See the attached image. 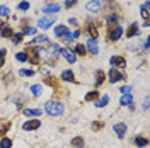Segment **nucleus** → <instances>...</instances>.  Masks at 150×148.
Wrapping results in <instances>:
<instances>
[{"label":"nucleus","mask_w":150,"mask_h":148,"mask_svg":"<svg viewBox=\"0 0 150 148\" xmlns=\"http://www.w3.org/2000/svg\"><path fill=\"white\" fill-rule=\"evenodd\" d=\"M0 148H12V140L7 138V136L0 138Z\"/></svg>","instance_id":"29"},{"label":"nucleus","mask_w":150,"mask_h":148,"mask_svg":"<svg viewBox=\"0 0 150 148\" xmlns=\"http://www.w3.org/2000/svg\"><path fill=\"white\" fill-rule=\"evenodd\" d=\"M138 32H140V29H138V24L137 22H133L130 27H128V31H126V37H135V36H138Z\"/></svg>","instance_id":"15"},{"label":"nucleus","mask_w":150,"mask_h":148,"mask_svg":"<svg viewBox=\"0 0 150 148\" xmlns=\"http://www.w3.org/2000/svg\"><path fill=\"white\" fill-rule=\"evenodd\" d=\"M85 49H89V53H91V55H97V53H99V46H97V43L92 41V39H89V41H87Z\"/></svg>","instance_id":"17"},{"label":"nucleus","mask_w":150,"mask_h":148,"mask_svg":"<svg viewBox=\"0 0 150 148\" xmlns=\"http://www.w3.org/2000/svg\"><path fill=\"white\" fill-rule=\"evenodd\" d=\"M99 95H101V94L97 92V90H91V92H89L87 95H85V102H92V101H97V99H99Z\"/></svg>","instance_id":"24"},{"label":"nucleus","mask_w":150,"mask_h":148,"mask_svg":"<svg viewBox=\"0 0 150 148\" xmlns=\"http://www.w3.org/2000/svg\"><path fill=\"white\" fill-rule=\"evenodd\" d=\"M10 16V9L7 5H0V17H9Z\"/></svg>","instance_id":"33"},{"label":"nucleus","mask_w":150,"mask_h":148,"mask_svg":"<svg viewBox=\"0 0 150 148\" xmlns=\"http://www.w3.org/2000/svg\"><path fill=\"white\" fill-rule=\"evenodd\" d=\"M87 10L89 12H94V14H97L99 10L103 9V0H91V2H87Z\"/></svg>","instance_id":"8"},{"label":"nucleus","mask_w":150,"mask_h":148,"mask_svg":"<svg viewBox=\"0 0 150 148\" xmlns=\"http://www.w3.org/2000/svg\"><path fill=\"white\" fill-rule=\"evenodd\" d=\"M62 55H63V58H65L68 63H75V60H77L74 49H62Z\"/></svg>","instance_id":"13"},{"label":"nucleus","mask_w":150,"mask_h":148,"mask_svg":"<svg viewBox=\"0 0 150 148\" xmlns=\"http://www.w3.org/2000/svg\"><path fill=\"white\" fill-rule=\"evenodd\" d=\"M5 56H7V49H5V48H2V49H0V58H2V60H5Z\"/></svg>","instance_id":"43"},{"label":"nucleus","mask_w":150,"mask_h":148,"mask_svg":"<svg viewBox=\"0 0 150 148\" xmlns=\"http://www.w3.org/2000/svg\"><path fill=\"white\" fill-rule=\"evenodd\" d=\"M31 92L34 94L36 97H39V95L43 94V87H41V85H33V87H31Z\"/></svg>","instance_id":"34"},{"label":"nucleus","mask_w":150,"mask_h":148,"mask_svg":"<svg viewBox=\"0 0 150 148\" xmlns=\"http://www.w3.org/2000/svg\"><path fill=\"white\" fill-rule=\"evenodd\" d=\"M60 78L65 80V82H75V75H74L72 70H63L62 75H60Z\"/></svg>","instance_id":"19"},{"label":"nucleus","mask_w":150,"mask_h":148,"mask_svg":"<svg viewBox=\"0 0 150 148\" xmlns=\"http://www.w3.org/2000/svg\"><path fill=\"white\" fill-rule=\"evenodd\" d=\"M108 77H109V82L111 83H118V82H121V80H125L123 72H120L118 68H111L109 73H108Z\"/></svg>","instance_id":"4"},{"label":"nucleus","mask_w":150,"mask_h":148,"mask_svg":"<svg viewBox=\"0 0 150 148\" xmlns=\"http://www.w3.org/2000/svg\"><path fill=\"white\" fill-rule=\"evenodd\" d=\"M46 53L51 55L53 58H58V56L62 55V46H60V44H48Z\"/></svg>","instance_id":"12"},{"label":"nucleus","mask_w":150,"mask_h":148,"mask_svg":"<svg viewBox=\"0 0 150 148\" xmlns=\"http://www.w3.org/2000/svg\"><path fill=\"white\" fill-rule=\"evenodd\" d=\"M87 32H89V36H91L92 41H96V39L99 37V29H97V26H96L94 22H89V24H87Z\"/></svg>","instance_id":"11"},{"label":"nucleus","mask_w":150,"mask_h":148,"mask_svg":"<svg viewBox=\"0 0 150 148\" xmlns=\"http://www.w3.org/2000/svg\"><path fill=\"white\" fill-rule=\"evenodd\" d=\"M39 126H41V121L33 119V121H26V123L22 124V130L24 131H34V130H38Z\"/></svg>","instance_id":"10"},{"label":"nucleus","mask_w":150,"mask_h":148,"mask_svg":"<svg viewBox=\"0 0 150 148\" xmlns=\"http://www.w3.org/2000/svg\"><path fill=\"white\" fill-rule=\"evenodd\" d=\"M16 60L21 61V63L28 61V55H26V51H19V53H16Z\"/></svg>","instance_id":"31"},{"label":"nucleus","mask_w":150,"mask_h":148,"mask_svg":"<svg viewBox=\"0 0 150 148\" xmlns=\"http://www.w3.org/2000/svg\"><path fill=\"white\" fill-rule=\"evenodd\" d=\"M60 10V5L58 4H50L46 7H43V14H56Z\"/></svg>","instance_id":"20"},{"label":"nucleus","mask_w":150,"mask_h":148,"mask_svg":"<svg viewBox=\"0 0 150 148\" xmlns=\"http://www.w3.org/2000/svg\"><path fill=\"white\" fill-rule=\"evenodd\" d=\"M75 4H77V0H67V2H65V7H68V9H70V7H74Z\"/></svg>","instance_id":"41"},{"label":"nucleus","mask_w":150,"mask_h":148,"mask_svg":"<svg viewBox=\"0 0 150 148\" xmlns=\"http://www.w3.org/2000/svg\"><path fill=\"white\" fill-rule=\"evenodd\" d=\"M72 147H75V148H84L85 147V141H84V138L82 136H75V138H72Z\"/></svg>","instance_id":"21"},{"label":"nucleus","mask_w":150,"mask_h":148,"mask_svg":"<svg viewBox=\"0 0 150 148\" xmlns=\"http://www.w3.org/2000/svg\"><path fill=\"white\" fill-rule=\"evenodd\" d=\"M19 10H29V2H21L19 4Z\"/></svg>","instance_id":"39"},{"label":"nucleus","mask_w":150,"mask_h":148,"mask_svg":"<svg viewBox=\"0 0 150 148\" xmlns=\"http://www.w3.org/2000/svg\"><path fill=\"white\" fill-rule=\"evenodd\" d=\"M0 36L5 37V39H10V37L14 36V31H12V27H10L9 24H0Z\"/></svg>","instance_id":"9"},{"label":"nucleus","mask_w":150,"mask_h":148,"mask_svg":"<svg viewBox=\"0 0 150 148\" xmlns=\"http://www.w3.org/2000/svg\"><path fill=\"white\" fill-rule=\"evenodd\" d=\"M149 2H145L143 5H142V17L145 19V20H149Z\"/></svg>","instance_id":"30"},{"label":"nucleus","mask_w":150,"mask_h":148,"mask_svg":"<svg viewBox=\"0 0 150 148\" xmlns=\"http://www.w3.org/2000/svg\"><path fill=\"white\" fill-rule=\"evenodd\" d=\"M74 53H75V56H85L87 55V49H85L84 44H77L74 49Z\"/></svg>","instance_id":"25"},{"label":"nucleus","mask_w":150,"mask_h":148,"mask_svg":"<svg viewBox=\"0 0 150 148\" xmlns=\"http://www.w3.org/2000/svg\"><path fill=\"white\" fill-rule=\"evenodd\" d=\"M123 36V27L121 26H108V41H112V43H116L120 37Z\"/></svg>","instance_id":"3"},{"label":"nucleus","mask_w":150,"mask_h":148,"mask_svg":"<svg viewBox=\"0 0 150 148\" xmlns=\"http://www.w3.org/2000/svg\"><path fill=\"white\" fill-rule=\"evenodd\" d=\"M9 128H10V123H5V126L0 130V138H4V135L7 133V130H9Z\"/></svg>","instance_id":"38"},{"label":"nucleus","mask_w":150,"mask_h":148,"mask_svg":"<svg viewBox=\"0 0 150 148\" xmlns=\"http://www.w3.org/2000/svg\"><path fill=\"white\" fill-rule=\"evenodd\" d=\"M70 24L72 26H77V19H70Z\"/></svg>","instance_id":"45"},{"label":"nucleus","mask_w":150,"mask_h":148,"mask_svg":"<svg viewBox=\"0 0 150 148\" xmlns=\"http://www.w3.org/2000/svg\"><path fill=\"white\" fill-rule=\"evenodd\" d=\"M67 34H68V27H67V26H56V27H55V36L56 37L63 39Z\"/></svg>","instance_id":"18"},{"label":"nucleus","mask_w":150,"mask_h":148,"mask_svg":"<svg viewBox=\"0 0 150 148\" xmlns=\"http://www.w3.org/2000/svg\"><path fill=\"white\" fill-rule=\"evenodd\" d=\"M24 114L26 116H31V118H38V116H41L43 114V109H24Z\"/></svg>","instance_id":"22"},{"label":"nucleus","mask_w":150,"mask_h":148,"mask_svg":"<svg viewBox=\"0 0 150 148\" xmlns=\"http://www.w3.org/2000/svg\"><path fill=\"white\" fill-rule=\"evenodd\" d=\"M109 63H111V66H114V68L120 70V68H125V66H126V60H125V56L114 55V56H111Z\"/></svg>","instance_id":"5"},{"label":"nucleus","mask_w":150,"mask_h":148,"mask_svg":"<svg viewBox=\"0 0 150 148\" xmlns=\"http://www.w3.org/2000/svg\"><path fill=\"white\" fill-rule=\"evenodd\" d=\"M118 16H116V14H112V16H109V17L106 19V22H108V26H116V24H118Z\"/></svg>","instance_id":"32"},{"label":"nucleus","mask_w":150,"mask_h":148,"mask_svg":"<svg viewBox=\"0 0 150 148\" xmlns=\"http://www.w3.org/2000/svg\"><path fill=\"white\" fill-rule=\"evenodd\" d=\"M45 83L50 85V87H53V89H58V80H56L55 77H46L45 78Z\"/></svg>","instance_id":"28"},{"label":"nucleus","mask_w":150,"mask_h":148,"mask_svg":"<svg viewBox=\"0 0 150 148\" xmlns=\"http://www.w3.org/2000/svg\"><path fill=\"white\" fill-rule=\"evenodd\" d=\"M31 44H48V36H36V39L31 41Z\"/></svg>","instance_id":"26"},{"label":"nucleus","mask_w":150,"mask_h":148,"mask_svg":"<svg viewBox=\"0 0 150 148\" xmlns=\"http://www.w3.org/2000/svg\"><path fill=\"white\" fill-rule=\"evenodd\" d=\"M131 104H133V97H131V94H123L121 99H120V106L128 107V106H131Z\"/></svg>","instance_id":"16"},{"label":"nucleus","mask_w":150,"mask_h":148,"mask_svg":"<svg viewBox=\"0 0 150 148\" xmlns=\"http://www.w3.org/2000/svg\"><path fill=\"white\" fill-rule=\"evenodd\" d=\"M39 49H41V48L29 46V44H28V51H26V55H28V61H29V63H33V65H39V63H41Z\"/></svg>","instance_id":"2"},{"label":"nucleus","mask_w":150,"mask_h":148,"mask_svg":"<svg viewBox=\"0 0 150 148\" xmlns=\"http://www.w3.org/2000/svg\"><path fill=\"white\" fill-rule=\"evenodd\" d=\"M10 41H12L14 44H21V43H22V34H21V32H17V34H14V36L10 37Z\"/></svg>","instance_id":"35"},{"label":"nucleus","mask_w":150,"mask_h":148,"mask_svg":"<svg viewBox=\"0 0 150 148\" xmlns=\"http://www.w3.org/2000/svg\"><path fill=\"white\" fill-rule=\"evenodd\" d=\"M94 77H96V80H94V83H96V87H101V85H103V83L106 82V73H104L103 70H97Z\"/></svg>","instance_id":"14"},{"label":"nucleus","mask_w":150,"mask_h":148,"mask_svg":"<svg viewBox=\"0 0 150 148\" xmlns=\"http://www.w3.org/2000/svg\"><path fill=\"white\" fill-rule=\"evenodd\" d=\"M131 92V87L126 85V87H121V94H130Z\"/></svg>","instance_id":"42"},{"label":"nucleus","mask_w":150,"mask_h":148,"mask_svg":"<svg viewBox=\"0 0 150 148\" xmlns=\"http://www.w3.org/2000/svg\"><path fill=\"white\" fill-rule=\"evenodd\" d=\"M103 126H104L103 121H99V123H92V130H101Z\"/></svg>","instance_id":"40"},{"label":"nucleus","mask_w":150,"mask_h":148,"mask_svg":"<svg viewBox=\"0 0 150 148\" xmlns=\"http://www.w3.org/2000/svg\"><path fill=\"white\" fill-rule=\"evenodd\" d=\"M4 61H5V60H2V58H0V68L4 66Z\"/></svg>","instance_id":"46"},{"label":"nucleus","mask_w":150,"mask_h":148,"mask_svg":"<svg viewBox=\"0 0 150 148\" xmlns=\"http://www.w3.org/2000/svg\"><path fill=\"white\" fill-rule=\"evenodd\" d=\"M53 24H55V17L53 16H45V17H41L38 20V27H41V29H48V27H51Z\"/></svg>","instance_id":"6"},{"label":"nucleus","mask_w":150,"mask_h":148,"mask_svg":"<svg viewBox=\"0 0 150 148\" xmlns=\"http://www.w3.org/2000/svg\"><path fill=\"white\" fill-rule=\"evenodd\" d=\"M45 111H46V114H50V116H53V118H56V116H62L63 114V111H65V107H63V104L58 101H48L46 104H45Z\"/></svg>","instance_id":"1"},{"label":"nucleus","mask_w":150,"mask_h":148,"mask_svg":"<svg viewBox=\"0 0 150 148\" xmlns=\"http://www.w3.org/2000/svg\"><path fill=\"white\" fill-rule=\"evenodd\" d=\"M19 75H21V77H33V75H34V70H26V68H22V70H19Z\"/></svg>","instance_id":"36"},{"label":"nucleus","mask_w":150,"mask_h":148,"mask_svg":"<svg viewBox=\"0 0 150 148\" xmlns=\"http://www.w3.org/2000/svg\"><path fill=\"white\" fill-rule=\"evenodd\" d=\"M135 145L138 148L147 147V145H149V138H145V136H137V138H135Z\"/></svg>","instance_id":"23"},{"label":"nucleus","mask_w":150,"mask_h":148,"mask_svg":"<svg viewBox=\"0 0 150 148\" xmlns=\"http://www.w3.org/2000/svg\"><path fill=\"white\" fill-rule=\"evenodd\" d=\"M112 130H114V133H116V136L120 140L125 138V135H126V131H128V128H126V124L125 123H116L114 126H112Z\"/></svg>","instance_id":"7"},{"label":"nucleus","mask_w":150,"mask_h":148,"mask_svg":"<svg viewBox=\"0 0 150 148\" xmlns=\"http://www.w3.org/2000/svg\"><path fill=\"white\" fill-rule=\"evenodd\" d=\"M108 102H109V97H108L106 94H103V95H101V99H99V101H96V107H104Z\"/></svg>","instance_id":"27"},{"label":"nucleus","mask_w":150,"mask_h":148,"mask_svg":"<svg viewBox=\"0 0 150 148\" xmlns=\"http://www.w3.org/2000/svg\"><path fill=\"white\" fill-rule=\"evenodd\" d=\"M34 32H36V29L34 27H24L21 34H34Z\"/></svg>","instance_id":"37"},{"label":"nucleus","mask_w":150,"mask_h":148,"mask_svg":"<svg viewBox=\"0 0 150 148\" xmlns=\"http://www.w3.org/2000/svg\"><path fill=\"white\" fill-rule=\"evenodd\" d=\"M143 111H149V97H145L143 101Z\"/></svg>","instance_id":"44"}]
</instances>
